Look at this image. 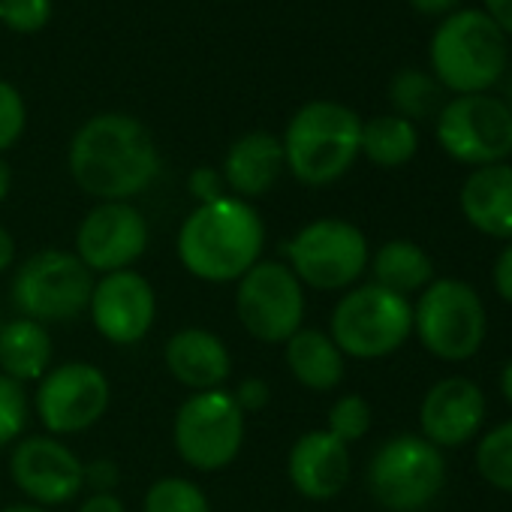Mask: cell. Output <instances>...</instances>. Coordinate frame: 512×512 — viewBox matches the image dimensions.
I'll return each instance as SVG.
<instances>
[{
    "instance_id": "ab89813d",
    "label": "cell",
    "mask_w": 512,
    "mask_h": 512,
    "mask_svg": "<svg viewBox=\"0 0 512 512\" xmlns=\"http://www.w3.org/2000/svg\"><path fill=\"white\" fill-rule=\"evenodd\" d=\"M13 260H16V238L10 229L0 226V275L13 266Z\"/></svg>"
},
{
    "instance_id": "74e56055",
    "label": "cell",
    "mask_w": 512,
    "mask_h": 512,
    "mask_svg": "<svg viewBox=\"0 0 512 512\" xmlns=\"http://www.w3.org/2000/svg\"><path fill=\"white\" fill-rule=\"evenodd\" d=\"M79 512H127V509H124V500L118 494L106 491V494H91Z\"/></svg>"
},
{
    "instance_id": "4dcf8cb0",
    "label": "cell",
    "mask_w": 512,
    "mask_h": 512,
    "mask_svg": "<svg viewBox=\"0 0 512 512\" xmlns=\"http://www.w3.org/2000/svg\"><path fill=\"white\" fill-rule=\"evenodd\" d=\"M52 19V0H0V25L16 34H37Z\"/></svg>"
},
{
    "instance_id": "7bdbcfd3",
    "label": "cell",
    "mask_w": 512,
    "mask_h": 512,
    "mask_svg": "<svg viewBox=\"0 0 512 512\" xmlns=\"http://www.w3.org/2000/svg\"><path fill=\"white\" fill-rule=\"evenodd\" d=\"M0 512H49L46 506H37V503H13L7 509H0Z\"/></svg>"
},
{
    "instance_id": "d4e9b609",
    "label": "cell",
    "mask_w": 512,
    "mask_h": 512,
    "mask_svg": "<svg viewBox=\"0 0 512 512\" xmlns=\"http://www.w3.org/2000/svg\"><path fill=\"white\" fill-rule=\"evenodd\" d=\"M419 151V130L413 121L401 115H377L371 121H362V145L359 154H365L374 166L398 169L410 163Z\"/></svg>"
},
{
    "instance_id": "836d02e7",
    "label": "cell",
    "mask_w": 512,
    "mask_h": 512,
    "mask_svg": "<svg viewBox=\"0 0 512 512\" xmlns=\"http://www.w3.org/2000/svg\"><path fill=\"white\" fill-rule=\"evenodd\" d=\"M187 190H190V196H193L199 205H205V202H214V199L226 196V181H223V175H220L217 169L199 166V169L190 172Z\"/></svg>"
},
{
    "instance_id": "52a82bcc",
    "label": "cell",
    "mask_w": 512,
    "mask_h": 512,
    "mask_svg": "<svg viewBox=\"0 0 512 512\" xmlns=\"http://www.w3.org/2000/svg\"><path fill=\"white\" fill-rule=\"evenodd\" d=\"M413 335V305L410 299L389 293L377 284L356 287L341 296L332 311L329 338L344 356L353 359H383L407 344Z\"/></svg>"
},
{
    "instance_id": "1f68e13d",
    "label": "cell",
    "mask_w": 512,
    "mask_h": 512,
    "mask_svg": "<svg viewBox=\"0 0 512 512\" xmlns=\"http://www.w3.org/2000/svg\"><path fill=\"white\" fill-rule=\"evenodd\" d=\"M28 124V109H25V97L19 94L16 85L0 79V154L7 148H13Z\"/></svg>"
},
{
    "instance_id": "e575fe53",
    "label": "cell",
    "mask_w": 512,
    "mask_h": 512,
    "mask_svg": "<svg viewBox=\"0 0 512 512\" xmlns=\"http://www.w3.org/2000/svg\"><path fill=\"white\" fill-rule=\"evenodd\" d=\"M121 470L112 458H97L91 464H85V485L94 488V494H106L118 485Z\"/></svg>"
},
{
    "instance_id": "ffe728a7",
    "label": "cell",
    "mask_w": 512,
    "mask_h": 512,
    "mask_svg": "<svg viewBox=\"0 0 512 512\" xmlns=\"http://www.w3.org/2000/svg\"><path fill=\"white\" fill-rule=\"evenodd\" d=\"M458 205L476 232L512 241V166L494 163L473 169L461 184Z\"/></svg>"
},
{
    "instance_id": "7402d4cb",
    "label": "cell",
    "mask_w": 512,
    "mask_h": 512,
    "mask_svg": "<svg viewBox=\"0 0 512 512\" xmlns=\"http://www.w3.org/2000/svg\"><path fill=\"white\" fill-rule=\"evenodd\" d=\"M52 356L55 347L43 323L16 317L0 326V374H7L10 380H43L52 371Z\"/></svg>"
},
{
    "instance_id": "7c38bea8",
    "label": "cell",
    "mask_w": 512,
    "mask_h": 512,
    "mask_svg": "<svg viewBox=\"0 0 512 512\" xmlns=\"http://www.w3.org/2000/svg\"><path fill=\"white\" fill-rule=\"evenodd\" d=\"M440 148L464 166H494L512 154V106L491 94L452 97L437 115Z\"/></svg>"
},
{
    "instance_id": "5bb4252c",
    "label": "cell",
    "mask_w": 512,
    "mask_h": 512,
    "mask_svg": "<svg viewBox=\"0 0 512 512\" xmlns=\"http://www.w3.org/2000/svg\"><path fill=\"white\" fill-rule=\"evenodd\" d=\"M148 250V223L130 202H100L76 229V256L91 275L130 269Z\"/></svg>"
},
{
    "instance_id": "f35d334b",
    "label": "cell",
    "mask_w": 512,
    "mask_h": 512,
    "mask_svg": "<svg viewBox=\"0 0 512 512\" xmlns=\"http://www.w3.org/2000/svg\"><path fill=\"white\" fill-rule=\"evenodd\" d=\"M461 0H410V7L422 16H446V13H455V7Z\"/></svg>"
},
{
    "instance_id": "f546056e",
    "label": "cell",
    "mask_w": 512,
    "mask_h": 512,
    "mask_svg": "<svg viewBox=\"0 0 512 512\" xmlns=\"http://www.w3.org/2000/svg\"><path fill=\"white\" fill-rule=\"evenodd\" d=\"M28 425V395L22 383L0 374V449L22 437Z\"/></svg>"
},
{
    "instance_id": "60d3db41",
    "label": "cell",
    "mask_w": 512,
    "mask_h": 512,
    "mask_svg": "<svg viewBox=\"0 0 512 512\" xmlns=\"http://www.w3.org/2000/svg\"><path fill=\"white\" fill-rule=\"evenodd\" d=\"M10 187H13V172H10V163L0 157V202L10 196Z\"/></svg>"
},
{
    "instance_id": "ba28073f",
    "label": "cell",
    "mask_w": 512,
    "mask_h": 512,
    "mask_svg": "<svg viewBox=\"0 0 512 512\" xmlns=\"http://www.w3.org/2000/svg\"><path fill=\"white\" fill-rule=\"evenodd\" d=\"M287 256L302 287L338 293L353 287L365 275L371 263V247L356 223L341 217H320L296 232Z\"/></svg>"
},
{
    "instance_id": "484cf974",
    "label": "cell",
    "mask_w": 512,
    "mask_h": 512,
    "mask_svg": "<svg viewBox=\"0 0 512 512\" xmlns=\"http://www.w3.org/2000/svg\"><path fill=\"white\" fill-rule=\"evenodd\" d=\"M389 100L395 115L407 121H419L440 106V85L434 76L422 70H401L389 85Z\"/></svg>"
},
{
    "instance_id": "d6a6232c",
    "label": "cell",
    "mask_w": 512,
    "mask_h": 512,
    "mask_svg": "<svg viewBox=\"0 0 512 512\" xmlns=\"http://www.w3.org/2000/svg\"><path fill=\"white\" fill-rule=\"evenodd\" d=\"M229 395L235 398L238 410L247 416V413H260V410L269 407V401H272V386H269L263 377H244V380L235 386V392H229Z\"/></svg>"
},
{
    "instance_id": "5b68a950",
    "label": "cell",
    "mask_w": 512,
    "mask_h": 512,
    "mask_svg": "<svg viewBox=\"0 0 512 512\" xmlns=\"http://www.w3.org/2000/svg\"><path fill=\"white\" fill-rule=\"evenodd\" d=\"M413 332L422 347L443 362H464L485 344L488 314L479 293L458 281H431L413 305Z\"/></svg>"
},
{
    "instance_id": "cb8c5ba5",
    "label": "cell",
    "mask_w": 512,
    "mask_h": 512,
    "mask_svg": "<svg viewBox=\"0 0 512 512\" xmlns=\"http://www.w3.org/2000/svg\"><path fill=\"white\" fill-rule=\"evenodd\" d=\"M371 272H374V284L398 293V296H410V293H422L431 281H434V263L425 253V247H419L410 238H392L386 244H380V250L371 256Z\"/></svg>"
},
{
    "instance_id": "4fadbf2b",
    "label": "cell",
    "mask_w": 512,
    "mask_h": 512,
    "mask_svg": "<svg viewBox=\"0 0 512 512\" xmlns=\"http://www.w3.org/2000/svg\"><path fill=\"white\" fill-rule=\"evenodd\" d=\"M109 395V380L97 365L67 362L40 380L37 413L52 434H79L103 419Z\"/></svg>"
},
{
    "instance_id": "603a6c76",
    "label": "cell",
    "mask_w": 512,
    "mask_h": 512,
    "mask_svg": "<svg viewBox=\"0 0 512 512\" xmlns=\"http://www.w3.org/2000/svg\"><path fill=\"white\" fill-rule=\"evenodd\" d=\"M287 368L290 374L311 392H332L344 380V353L320 329H299L287 344Z\"/></svg>"
},
{
    "instance_id": "9a60e30c",
    "label": "cell",
    "mask_w": 512,
    "mask_h": 512,
    "mask_svg": "<svg viewBox=\"0 0 512 512\" xmlns=\"http://www.w3.org/2000/svg\"><path fill=\"white\" fill-rule=\"evenodd\" d=\"M10 473L19 491L37 506L70 503L85 488L82 458L58 437H25L16 443Z\"/></svg>"
},
{
    "instance_id": "2e32d148",
    "label": "cell",
    "mask_w": 512,
    "mask_h": 512,
    "mask_svg": "<svg viewBox=\"0 0 512 512\" xmlns=\"http://www.w3.org/2000/svg\"><path fill=\"white\" fill-rule=\"evenodd\" d=\"M88 314L94 329L112 344H139L157 317L154 287L133 269L100 275L94 281Z\"/></svg>"
},
{
    "instance_id": "277c9868",
    "label": "cell",
    "mask_w": 512,
    "mask_h": 512,
    "mask_svg": "<svg viewBox=\"0 0 512 512\" xmlns=\"http://www.w3.org/2000/svg\"><path fill=\"white\" fill-rule=\"evenodd\" d=\"M287 169L308 187H326L350 172L362 145V118L335 100L305 103L281 139Z\"/></svg>"
},
{
    "instance_id": "9c48e42d",
    "label": "cell",
    "mask_w": 512,
    "mask_h": 512,
    "mask_svg": "<svg viewBox=\"0 0 512 512\" xmlns=\"http://www.w3.org/2000/svg\"><path fill=\"white\" fill-rule=\"evenodd\" d=\"M94 275L70 250H40L19 266L13 281V302L22 317L49 323H70L91 305Z\"/></svg>"
},
{
    "instance_id": "83f0119b",
    "label": "cell",
    "mask_w": 512,
    "mask_h": 512,
    "mask_svg": "<svg viewBox=\"0 0 512 512\" xmlns=\"http://www.w3.org/2000/svg\"><path fill=\"white\" fill-rule=\"evenodd\" d=\"M142 512H211V503L196 482L184 476H163L148 488Z\"/></svg>"
},
{
    "instance_id": "44dd1931",
    "label": "cell",
    "mask_w": 512,
    "mask_h": 512,
    "mask_svg": "<svg viewBox=\"0 0 512 512\" xmlns=\"http://www.w3.org/2000/svg\"><path fill=\"white\" fill-rule=\"evenodd\" d=\"M287 169V160H284V145L278 136L272 133H244L241 139L232 142V148L226 151V160H223V181L226 187L238 196V199H256L269 193L281 172Z\"/></svg>"
},
{
    "instance_id": "7a4b0ae2",
    "label": "cell",
    "mask_w": 512,
    "mask_h": 512,
    "mask_svg": "<svg viewBox=\"0 0 512 512\" xmlns=\"http://www.w3.org/2000/svg\"><path fill=\"white\" fill-rule=\"evenodd\" d=\"M266 226L250 202L220 196L196 205L178 232L181 266L208 284L241 281L263 256Z\"/></svg>"
},
{
    "instance_id": "f1b7e54d",
    "label": "cell",
    "mask_w": 512,
    "mask_h": 512,
    "mask_svg": "<svg viewBox=\"0 0 512 512\" xmlns=\"http://www.w3.org/2000/svg\"><path fill=\"white\" fill-rule=\"evenodd\" d=\"M329 434H335L341 443H356L371 431V404L362 395H341L329 410Z\"/></svg>"
},
{
    "instance_id": "ac0fdd59",
    "label": "cell",
    "mask_w": 512,
    "mask_h": 512,
    "mask_svg": "<svg viewBox=\"0 0 512 512\" xmlns=\"http://www.w3.org/2000/svg\"><path fill=\"white\" fill-rule=\"evenodd\" d=\"M293 488L308 500H332L350 482V446L326 428L305 431L287 458Z\"/></svg>"
},
{
    "instance_id": "4316f807",
    "label": "cell",
    "mask_w": 512,
    "mask_h": 512,
    "mask_svg": "<svg viewBox=\"0 0 512 512\" xmlns=\"http://www.w3.org/2000/svg\"><path fill=\"white\" fill-rule=\"evenodd\" d=\"M476 470L491 488L512 494V419L491 428L476 443Z\"/></svg>"
},
{
    "instance_id": "8fae6325",
    "label": "cell",
    "mask_w": 512,
    "mask_h": 512,
    "mask_svg": "<svg viewBox=\"0 0 512 512\" xmlns=\"http://www.w3.org/2000/svg\"><path fill=\"white\" fill-rule=\"evenodd\" d=\"M235 314L250 338L287 344L305 320V287L287 263L260 260L238 281Z\"/></svg>"
},
{
    "instance_id": "8992f818",
    "label": "cell",
    "mask_w": 512,
    "mask_h": 512,
    "mask_svg": "<svg viewBox=\"0 0 512 512\" xmlns=\"http://www.w3.org/2000/svg\"><path fill=\"white\" fill-rule=\"evenodd\" d=\"M443 485V452L422 434H395L371 455L368 491L389 512H422Z\"/></svg>"
},
{
    "instance_id": "30bf717a",
    "label": "cell",
    "mask_w": 512,
    "mask_h": 512,
    "mask_svg": "<svg viewBox=\"0 0 512 512\" xmlns=\"http://www.w3.org/2000/svg\"><path fill=\"white\" fill-rule=\"evenodd\" d=\"M172 440L187 467L202 473L223 470L244 446V413L223 389L193 392L175 413Z\"/></svg>"
},
{
    "instance_id": "3957f363",
    "label": "cell",
    "mask_w": 512,
    "mask_h": 512,
    "mask_svg": "<svg viewBox=\"0 0 512 512\" xmlns=\"http://www.w3.org/2000/svg\"><path fill=\"white\" fill-rule=\"evenodd\" d=\"M428 61L437 85L455 97L488 94L506 73V34L482 10H455L437 25Z\"/></svg>"
},
{
    "instance_id": "e0dca14e",
    "label": "cell",
    "mask_w": 512,
    "mask_h": 512,
    "mask_svg": "<svg viewBox=\"0 0 512 512\" xmlns=\"http://www.w3.org/2000/svg\"><path fill=\"white\" fill-rule=\"evenodd\" d=\"M485 422V395L467 377H443L437 380L419 407L422 437L437 449L464 446L479 434Z\"/></svg>"
},
{
    "instance_id": "8d00e7d4",
    "label": "cell",
    "mask_w": 512,
    "mask_h": 512,
    "mask_svg": "<svg viewBox=\"0 0 512 512\" xmlns=\"http://www.w3.org/2000/svg\"><path fill=\"white\" fill-rule=\"evenodd\" d=\"M482 13L503 31L512 34V0H482Z\"/></svg>"
},
{
    "instance_id": "d6986e66",
    "label": "cell",
    "mask_w": 512,
    "mask_h": 512,
    "mask_svg": "<svg viewBox=\"0 0 512 512\" xmlns=\"http://www.w3.org/2000/svg\"><path fill=\"white\" fill-rule=\"evenodd\" d=\"M163 359H166L169 374L193 392L220 389L232 374V356L226 344L208 329L175 332L166 341Z\"/></svg>"
},
{
    "instance_id": "b9f144b4",
    "label": "cell",
    "mask_w": 512,
    "mask_h": 512,
    "mask_svg": "<svg viewBox=\"0 0 512 512\" xmlns=\"http://www.w3.org/2000/svg\"><path fill=\"white\" fill-rule=\"evenodd\" d=\"M500 392H503V398L512 404V359L503 365V371H500Z\"/></svg>"
},
{
    "instance_id": "6da1fadb",
    "label": "cell",
    "mask_w": 512,
    "mask_h": 512,
    "mask_svg": "<svg viewBox=\"0 0 512 512\" xmlns=\"http://www.w3.org/2000/svg\"><path fill=\"white\" fill-rule=\"evenodd\" d=\"M67 163L73 181L100 202H127L160 172V154L148 127L121 112L85 121L70 142Z\"/></svg>"
},
{
    "instance_id": "d590c367",
    "label": "cell",
    "mask_w": 512,
    "mask_h": 512,
    "mask_svg": "<svg viewBox=\"0 0 512 512\" xmlns=\"http://www.w3.org/2000/svg\"><path fill=\"white\" fill-rule=\"evenodd\" d=\"M491 281H494V290L503 302L512 305V241L503 244V250L497 253L494 260V272H491Z\"/></svg>"
}]
</instances>
